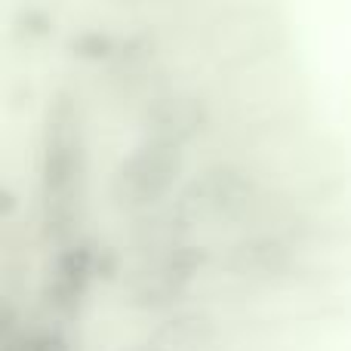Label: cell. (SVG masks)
<instances>
[{
    "label": "cell",
    "instance_id": "1",
    "mask_svg": "<svg viewBox=\"0 0 351 351\" xmlns=\"http://www.w3.org/2000/svg\"><path fill=\"white\" fill-rule=\"evenodd\" d=\"M86 185V139L80 105L71 93H59L47 111L40 142V200L43 228L53 241L71 243L80 222Z\"/></svg>",
    "mask_w": 351,
    "mask_h": 351
},
{
    "label": "cell",
    "instance_id": "2",
    "mask_svg": "<svg viewBox=\"0 0 351 351\" xmlns=\"http://www.w3.org/2000/svg\"><path fill=\"white\" fill-rule=\"evenodd\" d=\"M259 197V182L247 167L213 164L179 188L170 204V228L179 231L225 225L241 219Z\"/></svg>",
    "mask_w": 351,
    "mask_h": 351
},
{
    "label": "cell",
    "instance_id": "3",
    "mask_svg": "<svg viewBox=\"0 0 351 351\" xmlns=\"http://www.w3.org/2000/svg\"><path fill=\"white\" fill-rule=\"evenodd\" d=\"M185 152L160 139H142L111 173V200L123 213H148L176 191Z\"/></svg>",
    "mask_w": 351,
    "mask_h": 351
},
{
    "label": "cell",
    "instance_id": "4",
    "mask_svg": "<svg viewBox=\"0 0 351 351\" xmlns=\"http://www.w3.org/2000/svg\"><path fill=\"white\" fill-rule=\"evenodd\" d=\"M206 262H210V253L200 243H170V247H164V253L152 256L130 274V305L145 311L170 308L204 274Z\"/></svg>",
    "mask_w": 351,
    "mask_h": 351
},
{
    "label": "cell",
    "instance_id": "5",
    "mask_svg": "<svg viewBox=\"0 0 351 351\" xmlns=\"http://www.w3.org/2000/svg\"><path fill=\"white\" fill-rule=\"evenodd\" d=\"M96 278H99L96 247L86 241H71L62 247V253L56 256L53 268H49V278L43 284V299L59 317L77 315Z\"/></svg>",
    "mask_w": 351,
    "mask_h": 351
},
{
    "label": "cell",
    "instance_id": "6",
    "mask_svg": "<svg viewBox=\"0 0 351 351\" xmlns=\"http://www.w3.org/2000/svg\"><path fill=\"white\" fill-rule=\"evenodd\" d=\"M296 259V247L287 241L284 234H250L231 243L225 253V271L237 280H250V284H271V280L284 278L293 268Z\"/></svg>",
    "mask_w": 351,
    "mask_h": 351
},
{
    "label": "cell",
    "instance_id": "7",
    "mask_svg": "<svg viewBox=\"0 0 351 351\" xmlns=\"http://www.w3.org/2000/svg\"><path fill=\"white\" fill-rule=\"evenodd\" d=\"M142 127H145V139H160L185 148L191 139L206 133L210 108L194 93H170L148 105L142 114Z\"/></svg>",
    "mask_w": 351,
    "mask_h": 351
},
{
    "label": "cell",
    "instance_id": "8",
    "mask_svg": "<svg viewBox=\"0 0 351 351\" xmlns=\"http://www.w3.org/2000/svg\"><path fill=\"white\" fill-rule=\"evenodd\" d=\"M219 336L216 317L206 311H173L152 330L148 342L158 351H206Z\"/></svg>",
    "mask_w": 351,
    "mask_h": 351
},
{
    "label": "cell",
    "instance_id": "9",
    "mask_svg": "<svg viewBox=\"0 0 351 351\" xmlns=\"http://www.w3.org/2000/svg\"><path fill=\"white\" fill-rule=\"evenodd\" d=\"M0 351H77L71 336L59 324H43V327H22L16 336L0 342Z\"/></svg>",
    "mask_w": 351,
    "mask_h": 351
},
{
    "label": "cell",
    "instance_id": "10",
    "mask_svg": "<svg viewBox=\"0 0 351 351\" xmlns=\"http://www.w3.org/2000/svg\"><path fill=\"white\" fill-rule=\"evenodd\" d=\"M71 49L80 56V59H111V56L117 53L114 40H111L108 34H99V31H80L77 37L71 40Z\"/></svg>",
    "mask_w": 351,
    "mask_h": 351
},
{
    "label": "cell",
    "instance_id": "11",
    "mask_svg": "<svg viewBox=\"0 0 351 351\" xmlns=\"http://www.w3.org/2000/svg\"><path fill=\"white\" fill-rule=\"evenodd\" d=\"M123 351H158V348H154L152 342L145 339V342H139V346H130V348H123Z\"/></svg>",
    "mask_w": 351,
    "mask_h": 351
}]
</instances>
